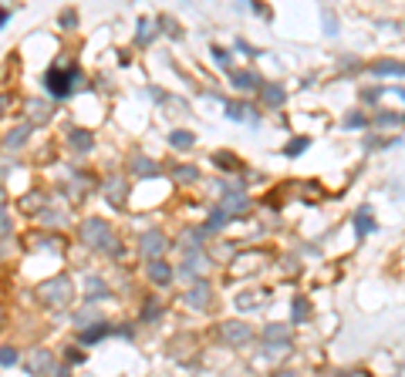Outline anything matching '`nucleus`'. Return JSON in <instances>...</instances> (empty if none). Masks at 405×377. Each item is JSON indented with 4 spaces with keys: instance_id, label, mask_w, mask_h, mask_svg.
<instances>
[{
    "instance_id": "1",
    "label": "nucleus",
    "mask_w": 405,
    "mask_h": 377,
    "mask_svg": "<svg viewBox=\"0 0 405 377\" xmlns=\"http://www.w3.org/2000/svg\"><path fill=\"white\" fill-rule=\"evenodd\" d=\"M37 297L48 303V306H68V303L75 300V286H71L68 277H54V279H44L37 286Z\"/></svg>"
},
{
    "instance_id": "2",
    "label": "nucleus",
    "mask_w": 405,
    "mask_h": 377,
    "mask_svg": "<svg viewBox=\"0 0 405 377\" xmlns=\"http://www.w3.org/2000/svg\"><path fill=\"white\" fill-rule=\"evenodd\" d=\"M78 236H81V243L92 246V250H108V246H115V243H112V229H108L105 219H85L81 229H78Z\"/></svg>"
},
{
    "instance_id": "3",
    "label": "nucleus",
    "mask_w": 405,
    "mask_h": 377,
    "mask_svg": "<svg viewBox=\"0 0 405 377\" xmlns=\"http://www.w3.org/2000/svg\"><path fill=\"white\" fill-rule=\"evenodd\" d=\"M75 81H78V71H64V68H51L48 75H44V88H48L54 98H68L71 91H75Z\"/></svg>"
},
{
    "instance_id": "4",
    "label": "nucleus",
    "mask_w": 405,
    "mask_h": 377,
    "mask_svg": "<svg viewBox=\"0 0 405 377\" xmlns=\"http://www.w3.org/2000/svg\"><path fill=\"white\" fill-rule=\"evenodd\" d=\"M142 252H146L149 259H159V256L166 252V236H162L159 229L146 232V236H142Z\"/></svg>"
},
{
    "instance_id": "5",
    "label": "nucleus",
    "mask_w": 405,
    "mask_h": 377,
    "mask_svg": "<svg viewBox=\"0 0 405 377\" xmlns=\"http://www.w3.org/2000/svg\"><path fill=\"white\" fill-rule=\"evenodd\" d=\"M227 118L233 122H250V125H260V115H253L250 104H243V101H230L227 104Z\"/></svg>"
},
{
    "instance_id": "6",
    "label": "nucleus",
    "mask_w": 405,
    "mask_h": 377,
    "mask_svg": "<svg viewBox=\"0 0 405 377\" xmlns=\"http://www.w3.org/2000/svg\"><path fill=\"white\" fill-rule=\"evenodd\" d=\"M27 371H31V374H51V371H54L51 353L48 351H34L31 357H27Z\"/></svg>"
},
{
    "instance_id": "7",
    "label": "nucleus",
    "mask_w": 405,
    "mask_h": 377,
    "mask_svg": "<svg viewBox=\"0 0 405 377\" xmlns=\"http://www.w3.org/2000/svg\"><path fill=\"white\" fill-rule=\"evenodd\" d=\"M149 279L155 283V286H169V283H173V270H169L162 259H152L149 263Z\"/></svg>"
},
{
    "instance_id": "8",
    "label": "nucleus",
    "mask_w": 405,
    "mask_h": 377,
    "mask_svg": "<svg viewBox=\"0 0 405 377\" xmlns=\"http://www.w3.org/2000/svg\"><path fill=\"white\" fill-rule=\"evenodd\" d=\"M105 192H108V202H112V205H122V202H126V182L119 176H112L105 182Z\"/></svg>"
},
{
    "instance_id": "9",
    "label": "nucleus",
    "mask_w": 405,
    "mask_h": 377,
    "mask_svg": "<svg viewBox=\"0 0 405 377\" xmlns=\"http://www.w3.org/2000/svg\"><path fill=\"white\" fill-rule=\"evenodd\" d=\"M223 337L230 344H247L250 340V327L247 324H223Z\"/></svg>"
},
{
    "instance_id": "10",
    "label": "nucleus",
    "mask_w": 405,
    "mask_h": 377,
    "mask_svg": "<svg viewBox=\"0 0 405 377\" xmlns=\"http://www.w3.org/2000/svg\"><path fill=\"white\" fill-rule=\"evenodd\" d=\"M68 142H71V149L75 151H88L92 145H95V142H92V135H88L85 128H71V131H68Z\"/></svg>"
},
{
    "instance_id": "11",
    "label": "nucleus",
    "mask_w": 405,
    "mask_h": 377,
    "mask_svg": "<svg viewBox=\"0 0 405 377\" xmlns=\"http://www.w3.org/2000/svg\"><path fill=\"white\" fill-rule=\"evenodd\" d=\"M209 297H213V290H209L206 283H196V286L189 290V297H186V300H189V306H196V310H200V306L209 303Z\"/></svg>"
},
{
    "instance_id": "12",
    "label": "nucleus",
    "mask_w": 405,
    "mask_h": 377,
    "mask_svg": "<svg viewBox=\"0 0 405 377\" xmlns=\"http://www.w3.org/2000/svg\"><path fill=\"white\" fill-rule=\"evenodd\" d=\"M203 266H206V259H203V252L200 250H193L189 252V259H186V266L179 270V277H196Z\"/></svg>"
},
{
    "instance_id": "13",
    "label": "nucleus",
    "mask_w": 405,
    "mask_h": 377,
    "mask_svg": "<svg viewBox=\"0 0 405 377\" xmlns=\"http://www.w3.org/2000/svg\"><path fill=\"white\" fill-rule=\"evenodd\" d=\"M230 81H233L236 88H243V91L260 88V81H257V75H253V71H233V75H230Z\"/></svg>"
},
{
    "instance_id": "14",
    "label": "nucleus",
    "mask_w": 405,
    "mask_h": 377,
    "mask_svg": "<svg viewBox=\"0 0 405 377\" xmlns=\"http://www.w3.org/2000/svg\"><path fill=\"white\" fill-rule=\"evenodd\" d=\"M169 142H173V149H193L196 135H193V131H182V128H179V131H173V135H169Z\"/></svg>"
},
{
    "instance_id": "15",
    "label": "nucleus",
    "mask_w": 405,
    "mask_h": 377,
    "mask_svg": "<svg viewBox=\"0 0 405 377\" xmlns=\"http://www.w3.org/2000/svg\"><path fill=\"white\" fill-rule=\"evenodd\" d=\"M27 131H31V128H27V125L14 128V131H10V135L3 138V145H7V149H21V145H24V142H27Z\"/></svg>"
},
{
    "instance_id": "16",
    "label": "nucleus",
    "mask_w": 405,
    "mask_h": 377,
    "mask_svg": "<svg viewBox=\"0 0 405 377\" xmlns=\"http://www.w3.org/2000/svg\"><path fill=\"white\" fill-rule=\"evenodd\" d=\"M372 75H402V64L399 61H379V64H372Z\"/></svg>"
},
{
    "instance_id": "17",
    "label": "nucleus",
    "mask_w": 405,
    "mask_h": 377,
    "mask_svg": "<svg viewBox=\"0 0 405 377\" xmlns=\"http://www.w3.org/2000/svg\"><path fill=\"white\" fill-rule=\"evenodd\" d=\"M354 226H358V236H368V232L375 229V223H372V209H361L358 219H354Z\"/></svg>"
},
{
    "instance_id": "18",
    "label": "nucleus",
    "mask_w": 405,
    "mask_h": 377,
    "mask_svg": "<svg viewBox=\"0 0 405 377\" xmlns=\"http://www.w3.org/2000/svg\"><path fill=\"white\" fill-rule=\"evenodd\" d=\"M243 209H247V196L233 192V196H227V202H223V209H220V212H243Z\"/></svg>"
},
{
    "instance_id": "19",
    "label": "nucleus",
    "mask_w": 405,
    "mask_h": 377,
    "mask_svg": "<svg viewBox=\"0 0 405 377\" xmlns=\"http://www.w3.org/2000/svg\"><path fill=\"white\" fill-rule=\"evenodd\" d=\"M260 95H264L267 104H280V101H284V88H280V84H264Z\"/></svg>"
},
{
    "instance_id": "20",
    "label": "nucleus",
    "mask_w": 405,
    "mask_h": 377,
    "mask_svg": "<svg viewBox=\"0 0 405 377\" xmlns=\"http://www.w3.org/2000/svg\"><path fill=\"white\" fill-rule=\"evenodd\" d=\"M152 37H155V21H146V17H142V21H139V34H135V41H139V44H146V41H152Z\"/></svg>"
},
{
    "instance_id": "21",
    "label": "nucleus",
    "mask_w": 405,
    "mask_h": 377,
    "mask_svg": "<svg viewBox=\"0 0 405 377\" xmlns=\"http://www.w3.org/2000/svg\"><path fill=\"white\" fill-rule=\"evenodd\" d=\"M105 337H108V327H105V324H98L95 330H81V340H85V344H98Z\"/></svg>"
},
{
    "instance_id": "22",
    "label": "nucleus",
    "mask_w": 405,
    "mask_h": 377,
    "mask_svg": "<svg viewBox=\"0 0 405 377\" xmlns=\"http://www.w3.org/2000/svg\"><path fill=\"white\" fill-rule=\"evenodd\" d=\"M223 226H227V212H220V209H216V212L209 216V223L203 226V236H206V232H216V229H223Z\"/></svg>"
},
{
    "instance_id": "23",
    "label": "nucleus",
    "mask_w": 405,
    "mask_h": 377,
    "mask_svg": "<svg viewBox=\"0 0 405 377\" xmlns=\"http://www.w3.org/2000/svg\"><path fill=\"white\" fill-rule=\"evenodd\" d=\"M27 108H31V118H34V122H48L51 118V108L48 104H41V101H31Z\"/></svg>"
},
{
    "instance_id": "24",
    "label": "nucleus",
    "mask_w": 405,
    "mask_h": 377,
    "mask_svg": "<svg viewBox=\"0 0 405 377\" xmlns=\"http://www.w3.org/2000/svg\"><path fill=\"white\" fill-rule=\"evenodd\" d=\"M85 286H88V297H92V300H95V297H108V286H105L98 277H88Z\"/></svg>"
},
{
    "instance_id": "25",
    "label": "nucleus",
    "mask_w": 405,
    "mask_h": 377,
    "mask_svg": "<svg viewBox=\"0 0 405 377\" xmlns=\"http://www.w3.org/2000/svg\"><path fill=\"white\" fill-rule=\"evenodd\" d=\"M257 303H260V293H240V297H236V306H240V310H253Z\"/></svg>"
},
{
    "instance_id": "26",
    "label": "nucleus",
    "mask_w": 405,
    "mask_h": 377,
    "mask_svg": "<svg viewBox=\"0 0 405 377\" xmlns=\"http://www.w3.org/2000/svg\"><path fill=\"white\" fill-rule=\"evenodd\" d=\"M17 360H21V353L14 351V347H3V351H0V364H3V367H14Z\"/></svg>"
},
{
    "instance_id": "27",
    "label": "nucleus",
    "mask_w": 405,
    "mask_h": 377,
    "mask_svg": "<svg viewBox=\"0 0 405 377\" xmlns=\"http://www.w3.org/2000/svg\"><path fill=\"white\" fill-rule=\"evenodd\" d=\"M173 176H176L179 182H193V178L200 176V172H196L193 165H179V169H176V172H173Z\"/></svg>"
},
{
    "instance_id": "28",
    "label": "nucleus",
    "mask_w": 405,
    "mask_h": 377,
    "mask_svg": "<svg viewBox=\"0 0 405 377\" xmlns=\"http://www.w3.org/2000/svg\"><path fill=\"white\" fill-rule=\"evenodd\" d=\"M132 169H135L139 176H155V172H159V169H155L152 162H146V158H135V165H132Z\"/></svg>"
},
{
    "instance_id": "29",
    "label": "nucleus",
    "mask_w": 405,
    "mask_h": 377,
    "mask_svg": "<svg viewBox=\"0 0 405 377\" xmlns=\"http://www.w3.org/2000/svg\"><path fill=\"white\" fill-rule=\"evenodd\" d=\"M213 162H220V169H236V158L227 155V151H216V155H213Z\"/></svg>"
},
{
    "instance_id": "30",
    "label": "nucleus",
    "mask_w": 405,
    "mask_h": 377,
    "mask_svg": "<svg viewBox=\"0 0 405 377\" xmlns=\"http://www.w3.org/2000/svg\"><path fill=\"white\" fill-rule=\"evenodd\" d=\"M294 324H304V317H307V300H294Z\"/></svg>"
},
{
    "instance_id": "31",
    "label": "nucleus",
    "mask_w": 405,
    "mask_h": 377,
    "mask_svg": "<svg viewBox=\"0 0 405 377\" xmlns=\"http://www.w3.org/2000/svg\"><path fill=\"white\" fill-rule=\"evenodd\" d=\"M307 145H311V138H294V142L287 145V155H301Z\"/></svg>"
},
{
    "instance_id": "32",
    "label": "nucleus",
    "mask_w": 405,
    "mask_h": 377,
    "mask_svg": "<svg viewBox=\"0 0 405 377\" xmlns=\"http://www.w3.org/2000/svg\"><path fill=\"white\" fill-rule=\"evenodd\" d=\"M284 333H287V330L280 327V324H270V327L264 330V337H267V340H280V337H284Z\"/></svg>"
},
{
    "instance_id": "33",
    "label": "nucleus",
    "mask_w": 405,
    "mask_h": 377,
    "mask_svg": "<svg viewBox=\"0 0 405 377\" xmlns=\"http://www.w3.org/2000/svg\"><path fill=\"white\" fill-rule=\"evenodd\" d=\"M162 310H159V303H146V310H142V320H155Z\"/></svg>"
},
{
    "instance_id": "34",
    "label": "nucleus",
    "mask_w": 405,
    "mask_h": 377,
    "mask_svg": "<svg viewBox=\"0 0 405 377\" xmlns=\"http://www.w3.org/2000/svg\"><path fill=\"white\" fill-rule=\"evenodd\" d=\"M213 57H216V64H220V68H230V54L223 48H213Z\"/></svg>"
},
{
    "instance_id": "35",
    "label": "nucleus",
    "mask_w": 405,
    "mask_h": 377,
    "mask_svg": "<svg viewBox=\"0 0 405 377\" xmlns=\"http://www.w3.org/2000/svg\"><path fill=\"white\" fill-rule=\"evenodd\" d=\"M10 232V216H7V209L0 205V236H7Z\"/></svg>"
},
{
    "instance_id": "36",
    "label": "nucleus",
    "mask_w": 405,
    "mask_h": 377,
    "mask_svg": "<svg viewBox=\"0 0 405 377\" xmlns=\"http://www.w3.org/2000/svg\"><path fill=\"white\" fill-rule=\"evenodd\" d=\"M345 128H365V115H348V118H345Z\"/></svg>"
},
{
    "instance_id": "37",
    "label": "nucleus",
    "mask_w": 405,
    "mask_h": 377,
    "mask_svg": "<svg viewBox=\"0 0 405 377\" xmlns=\"http://www.w3.org/2000/svg\"><path fill=\"white\" fill-rule=\"evenodd\" d=\"M402 115H379V125H399Z\"/></svg>"
},
{
    "instance_id": "38",
    "label": "nucleus",
    "mask_w": 405,
    "mask_h": 377,
    "mask_svg": "<svg viewBox=\"0 0 405 377\" xmlns=\"http://www.w3.org/2000/svg\"><path fill=\"white\" fill-rule=\"evenodd\" d=\"M61 24H64V27H75V24H78V17L71 14V10H64V14H61Z\"/></svg>"
},
{
    "instance_id": "39",
    "label": "nucleus",
    "mask_w": 405,
    "mask_h": 377,
    "mask_svg": "<svg viewBox=\"0 0 405 377\" xmlns=\"http://www.w3.org/2000/svg\"><path fill=\"white\" fill-rule=\"evenodd\" d=\"M325 27H328V34H334V14L325 10Z\"/></svg>"
},
{
    "instance_id": "40",
    "label": "nucleus",
    "mask_w": 405,
    "mask_h": 377,
    "mask_svg": "<svg viewBox=\"0 0 405 377\" xmlns=\"http://www.w3.org/2000/svg\"><path fill=\"white\" fill-rule=\"evenodd\" d=\"M68 360H71V364H81V360H85V353H81V351H68Z\"/></svg>"
},
{
    "instance_id": "41",
    "label": "nucleus",
    "mask_w": 405,
    "mask_h": 377,
    "mask_svg": "<svg viewBox=\"0 0 405 377\" xmlns=\"http://www.w3.org/2000/svg\"><path fill=\"white\" fill-rule=\"evenodd\" d=\"M51 377H71V371H68V367H54V371H51Z\"/></svg>"
},
{
    "instance_id": "42",
    "label": "nucleus",
    "mask_w": 405,
    "mask_h": 377,
    "mask_svg": "<svg viewBox=\"0 0 405 377\" xmlns=\"http://www.w3.org/2000/svg\"><path fill=\"white\" fill-rule=\"evenodd\" d=\"M7 17H10V14H7V10H0V27L7 24Z\"/></svg>"
},
{
    "instance_id": "43",
    "label": "nucleus",
    "mask_w": 405,
    "mask_h": 377,
    "mask_svg": "<svg viewBox=\"0 0 405 377\" xmlns=\"http://www.w3.org/2000/svg\"><path fill=\"white\" fill-rule=\"evenodd\" d=\"M3 104H7V101H3V98H0V115H3Z\"/></svg>"
},
{
    "instance_id": "44",
    "label": "nucleus",
    "mask_w": 405,
    "mask_h": 377,
    "mask_svg": "<svg viewBox=\"0 0 405 377\" xmlns=\"http://www.w3.org/2000/svg\"><path fill=\"white\" fill-rule=\"evenodd\" d=\"M0 205H3V189H0Z\"/></svg>"
},
{
    "instance_id": "45",
    "label": "nucleus",
    "mask_w": 405,
    "mask_h": 377,
    "mask_svg": "<svg viewBox=\"0 0 405 377\" xmlns=\"http://www.w3.org/2000/svg\"><path fill=\"white\" fill-rule=\"evenodd\" d=\"M0 324H3V310H0Z\"/></svg>"
}]
</instances>
